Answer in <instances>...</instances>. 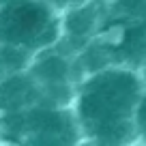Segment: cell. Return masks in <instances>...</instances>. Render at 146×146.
Masks as SVG:
<instances>
[{"instance_id": "6da1fadb", "label": "cell", "mask_w": 146, "mask_h": 146, "mask_svg": "<svg viewBox=\"0 0 146 146\" xmlns=\"http://www.w3.org/2000/svg\"><path fill=\"white\" fill-rule=\"evenodd\" d=\"M142 84L131 71H103L80 92V120L99 146H125L133 137Z\"/></svg>"}, {"instance_id": "7a4b0ae2", "label": "cell", "mask_w": 146, "mask_h": 146, "mask_svg": "<svg viewBox=\"0 0 146 146\" xmlns=\"http://www.w3.org/2000/svg\"><path fill=\"white\" fill-rule=\"evenodd\" d=\"M17 131L30 146H73L75 125L71 116L58 108H30L11 114Z\"/></svg>"}, {"instance_id": "3957f363", "label": "cell", "mask_w": 146, "mask_h": 146, "mask_svg": "<svg viewBox=\"0 0 146 146\" xmlns=\"http://www.w3.org/2000/svg\"><path fill=\"white\" fill-rule=\"evenodd\" d=\"M45 11L35 5H22L9 15L7 22V35L13 41L22 43H35L36 36L41 35V28L45 26Z\"/></svg>"}, {"instance_id": "277c9868", "label": "cell", "mask_w": 146, "mask_h": 146, "mask_svg": "<svg viewBox=\"0 0 146 146\" xmlns=\"http://www.w3.org/2000/svg\"><path fill=\"white\" fill-rule=\"evenodd\" d=\"M36 97V88L28 80L13 78L0 86V103L9 112H24V105H32Z\"/></svg>"}, {"instance_id": "5b68a950", "label": "cell", "mask_w": 146, "mask_h": 146, "mask_svg": "<svg viewBox=\"0 0 146 146\" xmlns=\"http://www.w3.org/2000/svg\"><path fill=\"white\" fill-rule=\"evenodd\" d=\"M36 78L43 80V84H47L50 90L62 88L64 80H67V64L60 58H47L36 67Z\"/></svg>"}, {"instance_id": "8992f818", "label": "cell", "mask_w": 146, "mask_h": 146, "mask_svg": "<svg viewBox=\"0 0 146 146\" xmlns=\"http://www.w3.org/2000/svg\"><path fill=\"white\" fill-rule=\"evenodd\" d=\"M125 47L131 54L133 60H144L146 58V30H131L127 35V41H125Z\"/></svg>"}, {"instance_id": "52a82bcc", "label": "cell", "mask_w": 146, "mask_h": 146, "mask_svg": "<svg viewBox=\"0 0 146 146\" xmlns=\"http://www.w3.org/2000/svg\"><path fill=\"white\" fill-rule=\"evenodd\" d=\"M135 129L146 135V95L140 97V103L135 108Z\"/></svg>"}, {"instance_id": "ba28073f", "label": "cell", "mask_w": 146, "mask_h": 146, "mask_svg": "<svg viewBox=\"0 0 146 146\" xmlns=\"http://www.w3.org/2000/svg\"><path fill=\"white\" fill-rule=\"evenodd\" d=\"M0 82H2V64H0Z\"/></svg>"}]
</instances>
